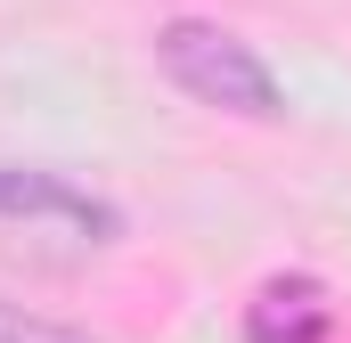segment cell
<instances>
[{"label": "cell", "instance_id": "obj_1", "mask_svg": "<svg viewBox=\"0 0 351 343\" xmlns=\"http://www.w3.org/2000/svg\"><path fill=\"white\" fill-rule=\"evenodd\" d=\"M156 58H164V74H172V82L196 98V106H213V115H245V123L286 115V90H278V74L254 58V41H237L229 25L172 16V25L156 33Z\"/></svg>", "mask_w": 351, "mask_h": 343}, {"label": "cell", "instance_id": "obj_2", "mask_svg": "<svg viewBox=\"0 0 351 343\" xmlns=\"http://www.w3.org/2000/svg\"><path fill=\"white\" fill-rule=\"evenodd\" d=\"M0 213H8V221H41V229H66V237H82V246H106V237L123 229V213H114L106 196L74 188L66 172H33V164H0Z\"/></svg>", "mask_w": 351, "mask_h": 343}, {"label": "cell", "instance_id": "obj_3", "mask_svg": "<svg viewBox=\"0 0 351 343\" xmlns=\"http://www.w3.org/2000/svg\"><path fill=\"white\" fill-rule=\"evenodd\" d=\"M327 327H335V303L319 278H269L245 303V343H327Z\"/></svg>", "mask_w": 351, "mask_h": 343}, {"label": "cell", "instance_id": "obj_4", "mask_svg": "<svg viewBox=\"0 0 351 343\" xmlns=\"http://www.w3.org/2000/svg\"><path fill=\"white\" fill-rule=\"evenodd\" d=\"M0 343H90V335H74V327H49V319H33V311L0 303Z\"/></svg>", "mask_w": 351, "mask_h": 343}]
</instances>
